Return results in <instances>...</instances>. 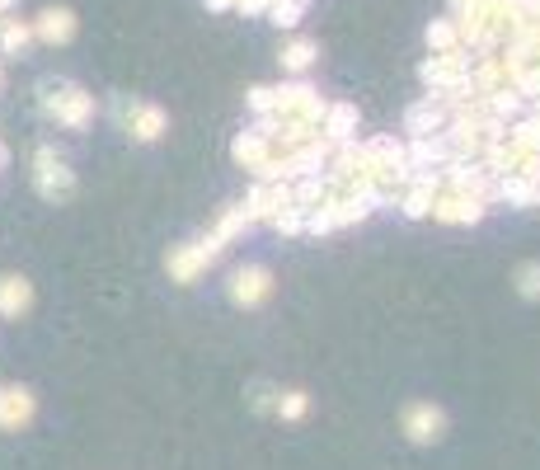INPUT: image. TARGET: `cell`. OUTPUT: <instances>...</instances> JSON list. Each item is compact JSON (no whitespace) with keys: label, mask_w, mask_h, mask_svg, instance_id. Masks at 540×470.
I'll return each mask as SVG.
<instances>
[{"label":"cell","mask_w":540,"mask_h":470,"mask_svg":"<svg viewBox=\"0 0 540 470\" xmlns=\"http://www.w3.org/2000/svg\"><path fill=\"white\" fill-rule=\"evenodd\" d=\"M43 113L71 127V132H80V127L94 123V94H85L71 80H43Z\"/></svg>","instance_id":"obj_1"},{"label":"cell","mask_w":540,"mask_h":470,"mask_svg":"<svg viewBox=\"0 0 540 470\" xmlns=\"http://www.w3.org/2000/svg\"><path fill=\"white\" fill-rule=\"evenodd\" d=\"M33 188L43 193L47 203H66L76 193V170L57 156V146H38V156H33Z\"/></svg>","instance_id":"obj_2"},{"label":"cell","mask_w":540,"mask_h":470,"mask_svg":"<svg viewBox=\"0 0 540 470\" xmlns=\"http://www.w3.org/2000/svg\"><path fill=\"white\" fill-rule=\"evenodd\" d=\"M221 250H226V240L221 235H202V240H193V245H179V250H170V259H165V268H170L174 282H193L207 264H216L221 259Z\"/></svg>","instance_id":"obj_3"},{"label":"cell","mask_w":540,"mask_h":470,"mask_svg":"<svg viewBox=\"0 0 540 470\" xmlns=\"http://www.w3.org/2000/svg\"><path fill=\"white\" fill-rule=\"evenodd\" d=\"M404 438L414 442V447H432V442L447 438V414H442V405L418 400V405L404 409Z\"/></svg>","instance_id":"obj_4"},{"label":"cell","mask_w":540,"mask_h":470,"mask_svg":"<svg viewBox=\"0 0 540 470\" xmlns=\"http://www.w3.org/2000/svg\"><path fill=\"white\" fill-rule=\"evenodd\" d=\"M118 113H123L127 137L141 141V146H151V141H160L170 132V113L160 109V104H123Z\"/></svg>","instance_id":"obj_5"},{"label":"cell","mask_w":540,"mask_h":470,"mask_svg":"<svg viewBox=\"0 0 540 470\" xmlns=\"http://www.w3.org/2000/svg\"><path fill=\"white\" fill-rule=\"evenodd\" d=\"M484 212H489V207L475 203L470 193H456V188L432 193V207H428V217L447 221V226H475V221H484Z\"/></svg>","instance_id":"obj_6"},{"label":"cell","mask_w":540,"mask_h":470,"mask_svg":"<svg viewBox=\"0 0 540 470\" xmlns=\"http://www.w3.org/2000/svg\"><path fill=\"white\" fill-rule=\"evenodd\" d=\"M273 297V273L263 264H245V268H235L231 273V301L235 306H263V301Z\"/></svg>","instance_id":"obj_7"},{"label":"cell","mask_w":540,"mask_h":470,"mask_svg":"<svg viewBox=\"0 0 540 470\" xmlns=\"http://www.w3.org/2000/svg\"><path fill=\"white\" fill-rule=\"evenodd\" d=\"M33 414H38V400H33L29 386H0V428L5 433L29 428Z\"/></svg>","instance_id":"obj_8"},{"label":"cell","mask_w":540,"mask_h":470,"mask_svg":"<svg viewBox=\"0 0 540 470\" xmlns=\"http://www.w3.org/2000/svg\"><path fill=\"white\" fill-rule=\"evenodd\" d=\"M33 38H43V43L62 47L76 38V10H66V5H52V10H43V15L33 19Z\"/></svg>","instance_id":"obj_9"},{"label":"cell","mask_w":540,"mask_h":470,"mask_svg":"<svg viewBox=\"0 0 540 470\" xmlns=\"http://www.w3.org/2000/svg\"><path fill=\"white\" fill-rule=\"evenodd\" d=\"M29 306H33V282L19 278V273H0V315L19 320V315H29Z\"/></svg>","instance_id":"obj_10"},{"label":"cell","mask_w":540,"mask_h":470,"mask_svg":"<svg viewBox=\"0 0 540 470\" xmlns=\"http://www.w3.org/2000/svg\"><path fill=\"white\" fill-rule=\"evenodd\" d=\"M29 43H33V19H19V15L0 19V57H19Z\"/></svg>","instance_id":"obj_11"},{"label":"cell","mask_w":540,"mask_h":470,"mask_svg":"<svg viewBox=\"0 0 540 470\" xmlns=\"http://www.w3.org/2000/svg\"><path fill=\"white\" fill-rule=\"evenodd\" d=\"M320 57V47L310 43V38H296V43L282 47V71H292V76H301V71H310V62Z\"/></svg>","instance_id":"obj_12"},{"label":"cell","mask_w":540,"mask_h":470,"mask_svg":"<svg viewBox=\"0 0 540 470\" xmlns=\"http://www.w3.org/2000/svg\"><path fill=\"white\" fill-rule=\"evenodd\" d=\"M456 43H461L456 19H432V24H428V47H432V52H451Z\"/></svg>","instance_id":"obj_13"},{"label":"cell","mask_w":540,"mask_h":470,"mask_svg":"<svg viewBox=\"0 0 540 470\" xmlns=\"http://www.w3.org/2000/svg\"><path fill=\"white\" fill-rule=\"evenodd\" d=\"M306 5L310 0H268V19H273L278 29H292L296 19L306 15Z\"/></svg>","instance_id":"obj_14"},{"label":"cell","mask_w":540,"mask_h":470,"mask_svg":"<svg viewBox=\"0 0 540 470\" xmlns=\"http://www.w3.org/2000/svg\"><path fill=\"white\" fill-rule=\"evenodd\" d=\"M273 414H278V419H306V414H310V395L306 391H278Z\"/></svg>","instance_id":"obj_15"},{"label":"cell","mask_w":540,"mask_h":470,"mask_svg":"<svg viewBox=\"0 0 540 470\" xmlns=\"http://www.w3.org/2000/svg\"><path fill=\"white\" fill-rule=\"evenodd\" d=\"M245 226H254V217H249V207L240 203V207H231V212L221 217V226H216V235H221V240L231 245V240H235V235H240V231H245Z\"/></svg>","instance_id":"obj_16"},{"label":"cell","mask_w":540,"mask_h":470,"mask_svg":"<svg viewBox=\"0 0 540 470\" xmlns=\"http://www.w3.org/2000/svg\"><path fill=\"white\" fill-rule=\"evenodd\" d=\"M245 395H249V409H259V414H273V405H278V386H268V381H254Z\"/></svg>","instance_id":"obj_17"},{"label":"cell","mask_w":540,"mask_h":470,"mask_svg":"<svg viewBox=\"0 0 540 470\" xmlns=\"http://www.w3.org/2000/svg\"><path fill=\"white\" fill-rule=\"evenodd\" d=\"M517 292H522L526 301H540V264L536 259L517 268Z\"/></svg>","instance_id":"obj_18"},{"label":"cell","mask_w":540,"mask_h":470,"mask_svg":"<svg viewBox=\"0 0 540 470\" xmlns=\"http://www.w3.org/2000/svg\"><path fill=\"white\" fill-rule=\"evenodd\" d=\"M15 5H19V0H0V19H5V15H15Z\"/></svg>","instance_id":"obj_19"},{"label":"cell","mask_w":540,"mask_h":470,"mask_svg":"<svg viewBox=\"0 0 540 470\" xmlns=\"http://www.w3.org/2000/svg\"><path fill=\"white\" fill-rule=\"evenodd\" d=\"M0 94H5V66H0Z\"/></svg>","instance_id":"obj_20"}]
</instances>
